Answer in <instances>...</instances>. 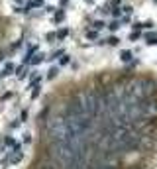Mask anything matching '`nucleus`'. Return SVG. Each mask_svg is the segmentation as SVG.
Masks as SVG:
<instances>
[{"mask_svg":"<svg viewBox=\"0 0 157 169\" xmlns=\"http://www.w3.org/2000/svg\"><path fill=\"white\" fill-rule=\"evenodd\" d=\"M43 59H45V55H43V53H33V55L28 59V63H32V65H38V63L43 61Z\"/></svg>","mask_w":157,"mask_h":169,"instance_id":"1","label":"nucleus"},{"mask_svg":"<svg viewBox=\"0 0 157 169\" xmlns=\"http://www.w3.org/2000/svg\"><path fill=\"white\" fill-rule=\"evenodd\" d=\"M145 42H147V45H157V33L155 32L147 33V36H145Z\"/></svg>","mask_w":157,"mask_h":169,"instance_id":"2","label":"nucleus"},{"mask_svg":"<svg viewBox=\"0 0 157 169\" xmlns=\"http://www.w3.org/2000/svg\"><path fill=\"white\" fill-rule=\"evenodd\" d=\"M55 33H57V39H65L67 36H69V30H67V28H61V30H57Z\"/></svg>","mask_w":157,"mask_h":169,"instance_id":"3","label":"nucleus"},{"mask_svg":"<svg viewBox=\"0 0 157 169\" xmlns=\"http://www.w3.org/2000/svg\"><path fill=\"white\" fill-rule=\"evenodd\" d=\"M120 59H122V61H132V51H120Z\"/></svg>","mask_w":157,"mask_h":169,"instance_id":"4","label":"nucleus"},{"mask_svg":"<svg viewBox=\"0 0 157 169\" xmlns=\"http://www.w3.org/2000/svg\"><path fill=\"white\" fill-rule=\"evenodd\" d=\"M57 75H59V67H51V69L47 71V79H55Z\"/></svg>","mask_w":157,"mask_h":169,"instance_id":"5","label":"nucleus"},{"mask_svg":"<svg viewBox=\"0 0 157 169\" xmlns=\"http://www.w3.org/2000/svg\"><path fill=\"white\" fill-rule=\"evenodd\" d=\"M139 36H142V30H133V32L130 33V42H136Z\"/></svg>","mask_w":157,"mask_h":169,"instance_id":"6","label":"nucleus"},{"mask_svg":"<svg viewBox=\"0 0 157 169\" xmlns=\"http://www.w3.org/2000/svg\"><path fill=\"white\" fill-rule=\"evenodd\" d=\"M63 20H65V12H63V10H57V12H55V22H63Z\"/></svg>","mask_w":157,"mask_h":169,"instance_id":"7","label":"nucleus"},{"mask_svg":"<svg viewBox=\"0 0 157 169\" xmlns=\"http://www.w3.org/2000/svg\"><path fill=\"white\" fill-rule=\"evenodd\" d=\"M108 28L112 30V32H118V30H120V22H118V20H114V22H110V24H108Z\"/></svg>","mask_w":157,"mask_h":169,"instance_id":"8","label":"nucleus"},{"mask_svg":"<svg viewBox=\"0 0 157 169\" xmlns=\"http://www.w3.org/2000/svg\"><path fill=\"white\" fill-rule=\"evenodd\" d=\"M16 73H18V77H20V79H24V77L28 75V67H20V69L16 71Z\"/></svg>","mask_w":157,"mask_h":169,"instance_id":"9","label":"nucleus"},{"mask_svg":"<svg viewBox=\"0 0 157 169\" xmlns=\"http://www.w3.org/2000/svg\"><path fill=\"white\" fill-rule=\"evenodd\" d=\"M86 38H88V39H96V38H98L96 30H86Z\"/></svg>","mask_w":157,"mask_h":169,"instance_id":"10","label":"nucleus"},{"mask_svg":"<svg viewBox=\"0 0 157 169\" xmlns=\"http://www.w3.org/2000/svg\"><path fill=\"white\" fill-rule=\"evenodd\" d=\"M12 71H14V65H12V63H6V67H4V73H2V75H10Z\"/></svg>","mask_w":157,"mask_h":169,"instance_id":"11","label":"nucleus"},{"mask_svg":"<svg viewBox=\"0 0 157 169\" xmlns=\"http://www.w3.org/2000/svg\"><path fill=\"white\" fill-rule=\"evenodd\" d=\"M92 26H94V30H102V28H104V26H106V24L102 22V20H96V22L92 24Z\"/></svg>","mask_w":157,"mask_h":169,"instance_id":"12","label":"nucleus"},{"mask_svg":"<svg viewBox=\"0 0 157 169\" xmlns=\"http://www.w3.org/2000/svg\"><path fill=\"white\" fill-rule=\"evenodd\" d=\"M55 39H57V33H55V32H49V33H47V42H49V43H53Z\"/></svg>","mask_w":157,"mask_h":169,"instance_id":"13","label":"nucleus"},{"mask_svg":"<svg viewBox=\"0 0 157 169\" xmlns=\"http://www.w3.org/2000/svg\"><path fill=\"white\" fill-rule=\"evenodd\" d=\"M106 42H108L110 45H118V43H120V39L116 38V36H112V38H108V39H106Z\"/></svg>","mask_w":157,"mask_h":169,"instance_id":"14","label":"nucleus"},{"mask_svg":"<svg viewBox=\"0 0 157 169\" xmlns=\"http://www.w3.org/2000/svg\"><path fill=\"white\" fill-rule=\"evenodd\" d=\"M112 14H114L116 18H118V16H122V8H120V6H114V8H112Z\"/></svg>","mask_w":157,"mask_h":169,"instance_id":"15","label":"nucleus"},{"mask_svg":"<svg viewBox=\"0 0 157 169\" xmlns=\"http://www.w3.org/2000/svg\"><path fill=\"white\" fill-rule=\"evenodd\" d=\"M59 55H63V51H61V49H59V51H53V53H51V57H49V59H57Z\"/></svg>","mask_w":157,"mask_h":169,"instance_id":"16","label":"nucleus"},{"mask_svg":"<svg viewBox=\"0 0 157 169\" xmlns=\"http://www.w3.org/2000/svg\"><path fill=\"white\" fill-rule=\"evenodd\" d=\"M65 63H69V55H65V53H63V57H61V65H65Z\"/></svg>","mask_w":157,"mask_h":169,"instance_id":"17","label":"nucleus"},{"mask_svg":"<svg viewBox=\"0 0 157 169\" xmlns=\"http://www.w3.org/2000/svg\"><path fill=\"white\" fill-rule=\"evenodd\" d=\"M142 26H143V28H147V30H149V28H153V22H145V24H142Z\"/></svg>","mask_w":157,"mask_h":169,"instance_id":"18","label":"nucleus"},{"mask_svg":"<svg viewBox=\"0 0 157 169\" xmlns=\"http://www.w3.org/2000/svg\"><path fill=\"white\" fill-rule=\"evenodd\" d=\"M112 4H114V6H118V4H120V0H112Z\"/></svg>","mask_w":157,"mask_h":169,"instance_id":"19","label":"nucleus"},{"mask_svg":"<svg viewBox=\"0 0 157 169\" xmlns=\"http://www.w3.org/2000/svg\"><path fill=\"white\" fill-rule=\"evenodd\" d=\"M14 2H16V4H22V2H24V0H14Z\"/></svg>","mask_w":157,"mask_h":169,"instance_id":"20","label":"nucleus"},{"mask_svg":"<svg viewBox=\"0 0 157 169\" xmlns=\"http://www.w3.org/2000/svg\"><path fill=\"white\" fill-rule=\"evenodd\" d=\"M67 2H69V0H61V4H63V6H65V4H67Z\"/></svg>","mask_w":157,"mask_h":169,"instance_id":"21","label":"nucleus"},{"mask_svg":"<svg viewBox=\"0 0 157 169\" xmlns=\"http://www.w3.org/2000/svg\"><path fill=\"white\" fill-rule=\"evenodd\" d=\"M155 2H157V0H155Z\"/></svg>","mask_w":157,"mask_h":169,"instance_id":"22","label":"nucleus"}]
</instances>
